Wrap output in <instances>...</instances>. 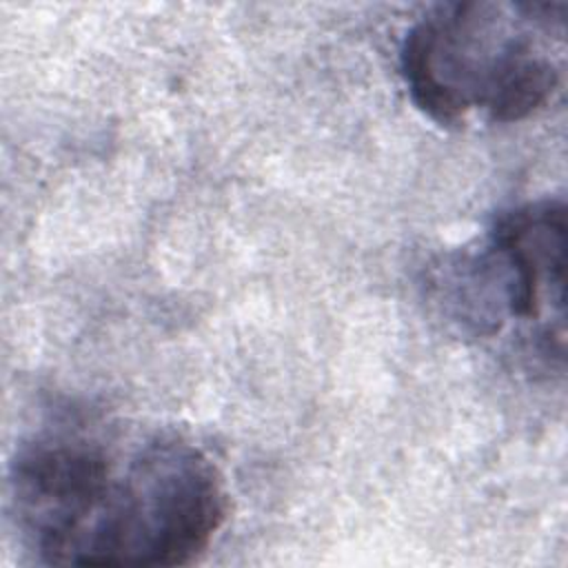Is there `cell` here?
Listing matches in <instances>:
<instances>
[{
  "label": "cell",
  "instance_id": "1",
  "mask_svg": "<svg viewBox=\"0 0 568 568\" xmlns=\"http://www.w3.org/2000/svg\"><path fill=\"white\" fill-rule=\"evenodd\" d=\"M9 508L47 564L182 566L224 526L229 495L213 462L164 430L47 426L18 446Z\"/></svg>",
  "mask_w": 568,
  "mask_h": 568
},
{
  "label": "cell",
  "instance_id": "2",
  "mask_svg": "<svg viewBox=\"0 0 568 568\" xmlns=\"http://www.w3.org/2000/svg\"><path fill=\"white\" fill-rule=\"evenodd\" d=\"M564 2H446L406 33L399 67L439 124L517 122L546 106L564 73Z\"/></svg>",
  "mask_w": 568,
  "mask_h": 568
},
{
  "label": "cell",
  "instance_id": "3",
  "mask_svg": "<svg viewBox=\"0 0 568 568\" xmlns=\"http://www.w3.org/2000/svg\"><path fill=\"white\" fill-rule=\"evenodd\" d=\"M444 306L477 337L510 326L528 357L564 366L566 206L539 200L513 209L477 253L444 266Z\"/></svg>",
  "mask_w": 568,
  "mask_h": 568
}]
</instances>
